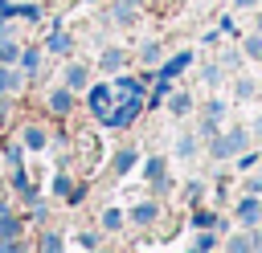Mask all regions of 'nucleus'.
Here are the masks:
<instances>
[{"label":"nucleus","mask_w":262,"mask_h":253,"mask_svg":"<svg viewBox=\"0 0 262 253\" xmlns=\"http://www.w3.org/2000/svg\"><path fill=\"white\" fill-rule=\"evenodd\" d=\"M258 212H262L258 200H242V204H237V216H242V220H258Z\"/></svg>","instance_id":"obj_3"},{"label":"nucleus","mask_w":262,"mask_h":253,"mask_svg":"<svg viewBox=\"0 0 262 253\" xmlns=\"http://www.w3.org/2000/svg\"><path fill=\"white\" fill-rule=\"evenodd\" d=\"M258 57H262V53H258Z\"/></svg>","instance_id":"obj_21"},{"label":"nucleus","mask_w":262,"mask_h":253,"mask_svg":"<svg viewBox=\"0 0 262 253\" xmlns=\"http://www.w3.org/2000/svg\"><path fill=\"white\" fill-rule=\"evenodd\" d=\"M0 12H8V0H0Z\"/></svg>","instance_id":"obj_18"},{"label":"nucleus","mask_w":262,"mask_h":253,"mask_svg":"<svg viewBox=\"0 0 262 253\" xmlns=\"http://www.w3.org/2000/svg\"><path fill=\"white\" fill-rule=\"evenodd\" d=\"M8 90H16V73L12 69H0V94H8Z\"/></svg>","instance_id":"obj_9"},{"label":"nucleus","mask_w":262,"mask_h":253,"mask_svg":"<svg viewBox=\"0 0 262 253\" xmlns=\"http://www.w3.org/2000/svg\"><path fill=\"white\" fill-rule=\"evenodd\" d=\"M258 245H262V237H258Z\"/></svg>","instance_id":"obj_20"},{"label":"nucleus","mask_w":262,"mask_h":253,"mask_svg":"<svg viewBox=\"0 0 262 253\" xmlns=\"http://www.w3.org/2000/svg\"><path fill=\"white\" fill-rule=\"evenodd\" d=\"M4 216H8V204H0V220H4Z\"/></svg>","instance_id":"obj_17"},{"label":"nucleus","mask_w":262,"mask_h":253,"mask_svg":"<svg viewBox=\"0 0 262 253\" xmlns=\"http://www.w3.org/2000/svg\"><path fill=\"white\" fill-rule=\"evenodd\" d=\"M242 143H246V131H229L225 139H217V143H213V155H229V151H237Z\"/></svg>","instance_id":"obj_1"},{"label":"nucleus","mask_w":262,"mask_h":253,"mask_svg":"<svg viewBox=\"0 0 262 253\" xmlns=\"http://www.w3.org/2000/svg\"><path fill=\"white\" fill-rule=\"evenodd\" d=\"M233 4H242V8H250V4H258V0H233Z\"/></svg>","instance_id":"obj_16"},{"label":"nucleus","mask_w":262,"mask_h":253,"mask_svg":"<svg viewBox=\"0 0 262 253\" xmlns=\"http://www.w3.org/2000/svg\"><path fill=\"white\" fill-rule=\"evenodd\" d=\"M156 220V204H139L135 208V224H151Z\"/></svg>","instance_id":"obj_5"},{"label":"nucleus","mask_w":262,"mask_h":253,"mask_svg":"<svg viewBox=\"0 0 262 253\" xmlns=\"http://www.w3.org/2000/svg\"><path fill=\"white\" fill-rule=\"evenodd\" d=\"M37 65H41V53L29 49V53H25V69H37Z\"/></svg>","instance_id":"obj_12"},{"label":"nucleus","mask_w":262,"mask_h":253,"mask_svg":"<svg viewBox=\"0 0 262 253\" xmlns=\"http://www.w3.org/2000/svg\"><path fill=\"white\" fill-rule=\"evenodd\" d=\"M188 106H192L188 94H176V98H172V114H188Z\"/></svg>","instance_id":"obj_8"},{"label":"nucleus","mask_w":262,"mask_h":253,"mask_svg":"<svg viewBox=\"0 0 262 253\" xmlns=\"http://www.w3.org/2000/svg\"><path fill=\"white\" fill-rule=\"evenodd\" d=\"M70 106H74L70 90H53V94H49V110H53V114H70Z\"/></svg>","instance_id":"obj_2"},{"label":"nucleus","mask_w":262,"mask_h":253,"mask_svg":"<svg viewBox=\"0 0 262 253\" xmlns=\"http://www.w3.org/2000/svg\"><path fill=\"white\" fill-rule=\"evenodd\" d=\"M246 53H254V57H258V53H262V37H250V41H246Z\"/></svg>","instance_id":"obj_15"},{"label":"nucleus","mask_w":262,"mask_h":253,"mask_svg":"<svg viewBox=\"0 0 262 253\" xmlns=\"http://www.w3.org/2000/svg\"><path fill=\"white\" fill-rule=\"evenodd\" d=\"M102 65H106V69H119V65H123V53H119V49H115V53H102Z\"/></svg>","instance_id":"obj_10"},{"label":"nucleus","mask_w":262,"mask_h":253,"mask_svg":"<svg viewBox=\"0 0 262 253\" xmlns=\"http://www.w3.org/2000/svg\"><path fill=\"white\" fill-rule=\"evenodd\" d=\"M131 163H135V151H131V147H123V151L115 155V171H127Z\"/></svg>","instance_id":"obj_4"},{"label":"nucleus","mask_w":262,"mask_h":253,"mask_svg":"<svg viewBox=\"0 0 262 253\" xmlns=\"http://www.w3.org/2000/svg\"><path fill=\"white\" fill-rule=\"evenodd\" d=\"M41 249H61V237H49V233H45V237H41Z\"/></svg>","instance_id":"obj_14"},{"label":"nucleus","mask_w":262,"mask_h":253,"mask_svg":"<svg viewBox=\"0 0 262 253\" xmlns=\"http://www.w3.org/2000/svg\"><path fill=\"white\" fill-rule=\"evenodd\" d=\"M102 224H106V229H119V224H123V216H119L115 208H106V212H102Z\"/></svg>","instance_id":"obj_11"},{"label":"nucleus","mask_w":262,"mask_h":253,"mask_svg":"<svg viewBox=\"0 0 262 253\" xmlns=\"http://www.w3.org/2000/svg\"><path fill=\"white\" fill-rule=\"evenodd\" d=\"M66 82H70V86H82V82H86V69H82V65H70V69H66Z\"/></svg>","instance_id":"obj_7"},{"label":"nucleus","mask_w":262,"mask_h":253,"mask_svg":"<svg viewBox=\"0 0 262 253\" xmlns=\"http://www.w3.org/2000/svg\"><path fill=\"white\" fill-rule=\"evenodd\" d=\"M12 57H16V45L4 41V45H0V61H12Z\"/></svg>","instance_id":"obj_13"},{"label":"nucleus","mask_w":262,"mask_h":253,"mask_svg":"<svg viewBox=\"0 0 262 253\" xmlns=\"http://www.w3.org/2000/svg\"><path fill=\"white\" fill-rule=\"evenodd\" d=\"M258 29H262V16H258Z\"/></svg>","instance_id":"obj_19"},{"label":"nucleus","mask_w":262,"mask_h":253,"mask_svg":"<svg viewBox=\"0 0 262 253\" xmlns=\"http://www.w3.org/2000/svg\"><path fill=\"white\" fill-rule=\"evenodd\" d=\"M25 143H29V147H45V131H41V127H29V131H25Z\"/></svg>","instance_id":"obj_6"}]
</instances>
